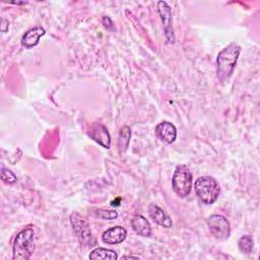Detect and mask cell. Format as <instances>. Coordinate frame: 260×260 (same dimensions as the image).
Wrapping results in <instances>:
<instances>
[{"instance_id":"6da1fadb","label":"cell","mask_w":260,"mask_h":260,"mask_svg":"<svg viewBox=\"0 0 260 260\" xmlns=\"http://www.w3.org/2000/svg\"><path fill=\"white\" fill-rule=\"evenodd\" d=\"M240 53L241 46L235 42L224 47L218 53L216 58V73L220 80H225L232 75Z\"/></svg>"},{"instance_id":"7a4b0ae2","label":"cell","mask_w":260,"mask_h":260,"mask_svg":"<svg viewBox=\"0 0 260 260\" xmlns=\"http://www.w3.org/2000/svg\"><path fill=\"white\" fill-rule=\"evenodd\" d=\"M35 250V232L32 228L20 231L12 246V258L14 260H27Z\"/></svg>"},{"instance_id":"3957f363","label":"cell","mask_w":260,"mask_h":260,"mask_svg":"<svg viewBox=\"0 0 260 260\" xmlns=\"http://www.w3.org/2000/svg\"><path fill=\"white\" fill-rule=\"evenodd\" d=\"M195 192L201 202L213 204L220 194V187L213 177L203 176L195 181Z\"/></svg>"},{"instance_id":"277c9868","label":"cell","mask_w":260,"mask_h":260,"mask_svg":"<svg viewBox=\"0 0 260 260\" xmlns=\"http://www.w3.org/2000/svg\"><path fill=\"white\" fill-rule=\"evenodd\" d=\"M172 188L174 192L181 198L187 197L192 189V173L185 165L176 167L173 179Z\"/></svg>"},{"instance_id":"5b68a950","label":"cell","mask_w":260,"mask_h":260,"mask_svg":"<svg viewBox=\"0 0 260 260\" xmlns=\"http://www.w3.org/2000/svg\"><path fill=\"white\" fill-rule=\"evenodd\" d=\"M70 222L81 245L85 247H92L95 245V239L92 236L89 223L85 218H83L77 212H73L70 215Z\"/></svg>"},{"instance_id":"8992f818","label":"cell","mask_w":260,"mask_h":260,"mask_svg":"<svg viewBox=\"0 0 260 260\" xmlns=\"http://www.w3.org/2000/svg\"><path fill=\"white\" fill-rule=\"evenodd\" d=\"M207 226L210 234L219 241H225L230 238L231 226L229 220L221 214H213L207 219Z\"/></svg>"},{"instance_id":"52a82bcc","label":"cell","mask_w":260,"mask_h":260,"mask_svg":"<svg viewBox=\"0 0 260 260\" xmlns=\"http://www.w3.org/2000/svg\"><path fill=\"white\" fill-rule=\"evenodd\" d=\"M157 11L159 14V17L162 22L165 36L169 44H173L175 42V36H174V29L172 25V12L171 7L168 5L166 1H158L157 2Z\"/></svg>"},{"instance_id":"ba28073f","label":"cell","mask_w":260,"mask_h":260,"mask_svg":"<svg viewBox=\"0 0 260 260\" xmlns=\"http://www.w3.org/2000/svg\"><path fill=\"white\" fill-rule=\"evenodd\" d=\"M89 137L104 148H110L111 137L107 127L101 123H93L88 129Z\"/></svg>"},{"instance_id":"9c48e42d","label":"cell","mask_w":260,"mask_h":260,"mask_svg":"<svg viewBox=\"0 0 260 260\" xmlns=\"http://www.w3.org/2000/svg\"><path fill=\"white\" fill-rule=\"evenodd\" d=\"M156 137L165 143L171 144L177 138V129L174 124L168 121H162L155 127Z\"/></svg>"},{"instance_id":"30bf717a","label":"cell","mask_w":260,"mask_h":260,"mask_svg":"<svg viewBox=\"0 0 260 260\" xmlns=\"http://www.w3.org/2000/svg\"><path fill=\"white\" fill-rule=\"evenodd\" d=\"M127 236V231L121 225H115L107 231H105L102 235V241L109 245H117L122 243Z\"/></svg>"},{"instance_id":"8fae6325","label":"cell","mask_w":260,"mask_h":260,"mask_svg":"<svg viewBox=\"0 0 260 260\" xmlns=\"http://www.w3.org/2000/svg\"><path fill=\"white\" fill-rule=\"evenodd\" d=\"M148 214L150 218L158 225L164 228H171L172 226V219L169 214L159 206L154 203L148 205Z\"/></svg>"},{"instance_id":"7c38bea8","label":"cell","mask_w":260,"mask_h":260,"mask_svg":"<svg viewBox=\"0 0 260 260\" xmlns=\"http://www.w3.org/2000/svg\"><path fill=\"white\" fill-rule=\"evenodd\" d=\"M46 34V30L42 26H35L30 29H28L21 39V44L25 48L29 49L39 44V41L41 37H43Z\"/></svg>"},{"instance_id":"4fadbf2b","label":"cell","mask_w":260,"mask_h":260,"mask_svg":"<svg viewBox=\"0 0 260 260\" xmlns=\"http://www.w3.org/2000/svg\"><path fill=\"white\" fill-rule=\"evenodd\" d=\"M133 231L142 237H149L151 234V225L149 221L142 215H136L131 219Z\"/></svg>"},{"instance_id":"5bb4252c","label":"cell","mask_w":260,"mask_h":260,"mask_svg":"<svg viewBox=\"0 0 260 260\" xmlns=\"http://www.w3.org/2000/svg\"><path fill=\"white\" fill-rule=\"evenodd\" d=\"M89 259L95 260V259H110V260H116L118 259V254L110 249H106V248H95L94 250H92L89 255H88Z\"/></svg>"},{"instance_id":"9a60e30c","label":"cell","mask_w":260,"mask_h":260,"mask_svg":"<svg viewBox=\"0 0 260 260\" xmlns=\"http://www.w3.org/2000/svg\"><path fill=\"white\" fill-rule=\"evenodd\" d=\"M131 138V129L127 125H124L121 127L119 132V138H118V148L119 151L122 153L124 152L129 145Z\"/></svg>"},{"instance_id":"2e32d148","label":"cell","mask_w":260,"mask_h":260,"mask_svg":"<svg viewBox=\"0 0 260 260\" xmlns=\"http://www.w3.org/2000/svg\"><path fill=\"white\" fill-rule=\"evenodd\" d=\"M238 246L240 251L243 254H250L254 248V241L251 236L249 235H244L240 238L238 242Z\"/></svg>"},{"instance_id":"e0dca14e","label":"cell","mask_w":260,"mask_h":260,"mask_svg":"<svg viewBox=\"0 0 260 260\" xmlns=\"http://www.w3.org/2000/svg\"><path fill=\"white\" fill-rule=\"evenodd\" d=\"M94 215L98 216L99 218H102V219L113 220V219H116L118 217V212L116 210H107V209L98 208L94 211Z\"/></svg>"},{"instance_id":"ac0fdd59","label":"cell","mask_w":260,"mask_h":260,"mask_svg":"<svg viewBox=\"0 0 260 260\" xmlns=\"http://www.w3.org/2000/svg\"><path fill=\"white\" fill-rule=\"evenodd\" d=\"M1 179L6 184H13L17 180L16 176L14 175V173L12 171H10L9 169H4V168L1 171Z\"/></svg>"},{"instance_id":"d6986e66","label":"cell","mask_w":260,"mask_h":260,"mask_svg":"<svg viewBox=\"0 0 260 260\" xmlns=\"http://www.w3.org/2000/svg\"><path fill=\"white\" fill-rule=\"evenodd\" d=\"M103 23H104V26L106 28L113 29V22H112V20L108 16H104L103 17Z\"/></svg>"},{"instance_id":"ffe728a7","label":"cell","mask_w":260,"mask_h":260,"mask_svg":"<svg viewBox=\"0 0 260 260\" xmlns=\"http://www.w3.org/2000/svg\"><path fill=\"white\" fill-rule=\"evenodd\" d=\"M123 258H124V259H128V258H134V259H138L139 257H138V256H132V255H130V256H124Z\"/></svg>"}]
</instances>
